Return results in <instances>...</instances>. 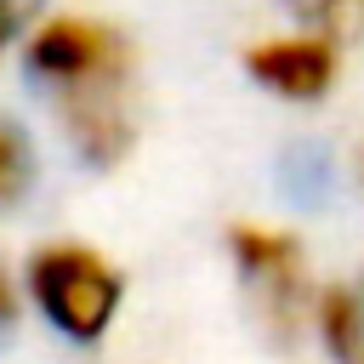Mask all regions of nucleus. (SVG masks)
I'll return each mask as SVG.
<instances>
[{"mask_svg": "<svg viewBox=\"0 0 364 364\" xmlns=\"http://www.w3.org/2000/svg\"><path fill=\"white\" fill-rule=\"evenodd\" d=\"M358 188H364V148H358Z\"/></svg>", "mask_w": 364, "mask_h": 364, "instance_id": "9", "label": "nucleus"}, {"mask_svg": "<svg viewBox=\"0 0 364 364\" xmlns=\"http://www.w3.org/2000/svg\"><path fill=\"white\" fill-rule=\"evenodd\" d=\"M23 182H28V142H23V131H17V125H6V119H0V205H6V199H17V193H23Z\"/></svg>", "mask_w": 364, "mask_h": 364, "instance_id": "6", "label": "nucleus"}, {"mask_svg": "<svg viewBox=\"0 0 364 364\" xmlns=\"http://www.w3.org/2000/svg\"><path fill=\"white\" fill-rule=\"evenodd\" d=\"M228 256L245 273V284L256 290L262 318L290 336L301 324V301H307V267H301V239L267 222H233L228 228Z\"/></svg>", "mask_w": 364, "mask_h": 364, "instance_id": "3", "label": "nucleus"}, {"mask_svg": "<svg viewBox=\"0 0 364 364\" xmlns=\"http://www.w3.org/2000/svg\"><path fill=\"white\" fill-rule=\"evenodd\" d=\"M34 23H40V17H34L28 6H17V0H0V63L11 57V46H17V40H23Z\"/></svg>", "mask_w": 364, "mask_h": 364, "instance_id": "7", "label": "nucleus"}, {"mask_svg": "<svg viewBox=\"0 0 364 364\" xmlns=\"http://www.w3.org/2000/svg\"><path fill=\"white\" fill-rule=\"evenodd\" d=\"M17 51H23V80L51 102V114L97 97H136V46L108 17L46 11Z\"/></svg>", "mask_w": 364, "mask_h": 364, "instance_id": "1", "label": "nucleus"}, {"mask_svg": "<svg viewBox=\"0 0 364 364\" xmlns=\"http://www.w3.org/2000/svg\"><path fill=\"white\" fill-rule=\"evenodd\" d=\"M17 318V284H11V273L0 267V324H11Z\"/></svg>", "mask_w": 364, "mask_h": 364, "instance_id": "8", "label": "nucleus"}, {"mask_svg": "<svg viewBox=\"0 0 364 364\" xmlns=\"http://www.w3.org/2000/svg\"><path fill=\"white\" fill-rule=\"evenodd\" d=\"M279 6L290 11V28L324 34L336 46L364 40V0H279Z\"/></svg>", "mask_w": 364, "mask_h": 364, "instance_id": "5", "label": "nucleus"}, {"mask_svg": "<svg viewBox=\"0 0 364 364\" xmlns=\"http://www.w3.org/2000/svg\"><path fill=\"white\" fill-rule=\"evenodd\" d=\"M245 74L279 97V102H324L341 80V46L324 40V34H307V28H279V34H262L245 46Z\"/></svg>", "mask_w": 364, "mask_h": 364, "instance_id": "4", "label": "nucleus"}, {"mask_svg": "<svg viewBox=\"0 0 364 364\" xmlns=\"http://www.w3.org/2000/svg\"><path fill=\"white\" fill-rule=\"evenodd\" d=\"M28 301L46 313V324L68 341H102L108 324L119 318V301H125V279L119 267L97 250V245H80V239H51L28 256Z\"/></svg>", "mask_w": 364, "mask_h": 364, "instance_id": "2", "label": "nucleus"}]
</instances>
